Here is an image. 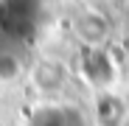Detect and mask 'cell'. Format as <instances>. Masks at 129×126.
I'll list each match as a JSON object with an SVG mask.
<instances>
[{
    "instance_id": "cell-3",
    "label": "cell",
    "mask_w": 129,
    "mask_h": 126,
    "mask_svg": "<svg viewBox=\"0 0 129 126\" xmlns=\"http://www.w3.org/2000/svg\"><path fill=\"white\" fill-rule=\"evenodd\" d=\"M20 76V59L14 53H0V81H11Z\"/></svg>"
},
{
    "instance_id": "cell-1",
    "label": "cell",
    "mask_w": 129,
    "mask_h": 126,
    "mask_svg": "<svg viewBox=\"0 0 129 126\" xmlns=\"http://www.w3.org/2000/svg\"><path fill=\"white\" fill-rule=\"evenodd\" d=\"M76 34L87 48H101L107 42V34H110V23L107 17L98 11H87L76 20Z\"/></svg>"
},
{
    "instance_id": "cell-2",
    "label": "cell",
    "mask_w": 129,
    "mask_h": 126,
    "mask_svg": "<svg viewBox=\"0 0 129 126\" xmlns=\"http://www.w3.org/2000/svg\"><path fill=\"white\" fill-rule=\"evenodd\" d=\"M31 78H34V87H37L39 93L53 95V93H59V90L64 87V78H68V73H64V67L59 65V62L45 59V62H39V65L34 67Z\"/></svg>"
}]
</instances>
